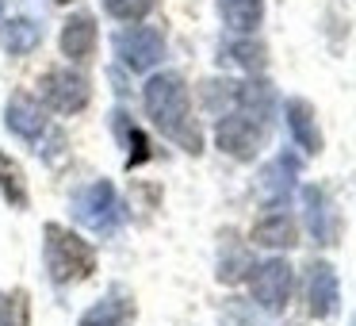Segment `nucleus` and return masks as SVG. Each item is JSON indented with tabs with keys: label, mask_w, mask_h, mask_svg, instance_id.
<instances>
[{
	"label": "nucleus",
	"mask_w": 356,
	"mask_h": 326,
	"mask_svg": "<svg viewBox=\"0 0 356 326\" xmlns=\"http://www.w3.org/2000/svg\"><path fill=\"white\" fill-rule=\"evenodd\" d=\"M54 4H73V0H54Z\"/></svg>",
	"instance_id": "nucleus-23"
},
{
	"label": "nucleus",
	"mask_w": 356,
	"mask_h": 326,
	"mask_svg": "<svg viewBox=\"0 0 356 326\" xmlns=\"http://www.w3.org/2000/svg\"><path fill=\"white\" fill-rule=\"evenodd\" d=\"M35 42H39V24L35 20H8L0 27V47L8 54H27Z\"/></svg>",
	"instance_id": "nucleus-20"
},
{
	"label": "nucleus",
	"mask_w": 356,
	"mask_h": 326,
	"mask_svg": "<svg viewBox=\"0 0 356 326\" xmlns=\"http://www.w3.org/2000/svg\"><path fill=\"white\" fill-rule=\"evenodd\" d=\"M154 4H157V0H104L108 16L119 20V24H142Z\"/></svg>",
	"instance_id": "nucleus-22"
},
{
	"label": "nucleus",
	"mask_w": 356,
	"mask_h": 326,
	"mask_svg": "<svg viewBox=\"0 0 356 326\" xmlns=\"http://www.w3.org/2000/svg\"><path fill=\"white\" fill-rule=\"evenodd\" d=\"M0 4H4V0H0Z\"/></svg>",
	"instance_id": "nucleus-25"
},
{
	"label": "nucleus",
	"mask_w": 356,
	"mask_h": 326,
	"mask_svg": "<svg viewBox=\"0 0 356 326\" xmlns=\"http://www.w3.org/2000/svg\"><path fill=\"white\" fill-rule=\"evenodd\" d=\"M4 123H8V131L16 134V139L39 142L42 131H47V111H42V104L35 100V96L16 93L8 100V108H4Z\"/></svg>",
	"instance_id": "nucleus-9"
},
{
	"label": "nucleus",
	"mask_w": 356,
	"mask_h": 326,
	"mask_svg": "<svg viewBox=\"0 0 356 326\" xmlns=\"http://www.w3.org/2000/svg\"><path fill=\"white\" fill-rule=\"evenodd\" d=\"M302 300H307V311L314 318H330L341 303V284L337 272H333L330 261H310L307 272H302Z\"/></svg>",
	"instance_id": "nucleus-8"
},
{
	"label": "nucleus",
	"mask_w": 356,
	"mask_h": 326,
	"mask_svg": "<svg viewBox=\"0 0 356 326\" xmlns=\"http://www.w3.org/2000/svg\"><path fill=\"white\" fill-rule=\"evenodd\" d=\"M287 127H291V139L299 142L307 154H318L322 150V131L314 123V108L307 100H287Z\"/></svg>",
	"instance_id": "nucleus-15"
},
{
	"label": "nucleus",
	"mask_w": 356,
	"mask_h": 326,
	"mask_svg": "<svg viewBox=\"0 0 356 326\" xmlns=\"http://www.w3.org/2000/svg\"><path fill=\"white\" fill-rule=\"evenodd\" d=\"M353 326H356V318H353Z\"/></svg>",
	"instance_id": "nucleus-24"
},
{
	"label": "nucleus",
	"mask_w": 356,
	"mask_h": 326,
	"mask_svg": "<svg viewBox=\"0 0 356 326\" xmlns=\"http://www.w3.org/2000/svg\"><path fill=\"white\" fill-rule=\"evenodd\" d=\"M264 131H268V123H264V119H257V116H249V111L234 108V111H226V116L218 119L215 142H218V150H226L230 157L249 162V157L264 146Z\"/></svg>",
	"instance_id": "nucleus-4"
},
{
	"label": "nucleus",
	"mask_w": 356,
	"mask_h": 326,
	"mask_svg": "<svg viewBox=\"0 0 356 326\" xmlns=\"http://www.w3.org/2000/svg\"><path fill=\"white\" fill-rule=\"evenodd\" d=\"M222 58L226 65H238V70H264V47L261 42H249V39H241V42H222Z\"/></svg>",
	"instance_id": "nucleus-21"
},
{
	"label": "nucleus",
	"mask_w": 356,
	"mask_h": 326,
	"mask_svg": "<svg viewBox=\"0 0 356 326\" xmlns=\"http://www.w3.org/2000/svg\"><path fill=\"white\" fill-rule=\"evenodd\" d=\"M115 54L123 58L131 70L146 73L165 58V39H161V31H154V27H142V24L127 27V31L115 35Z\"/></svg>",
	"instance_id": "nucleus-7"
},
{
	"label": "nucleus",
	"mask_w": 356,
	"mask_h": 326,
	"mask_svg": "<svg viewBox=\"0 0 356 326\" xmlns=\"http://www.w3.org/2000/svg\"><path fill=\"white\" fill-rule=\"evenodd\" d=\"M47 242H42V257H47V272L54 284H77V280H88L96 272V254L81 234L65 231L58 223L42 226Z\"/></svg>",
	"instance_id": "nucleus-2"
},
{
	"label": "nucleus",
	"mask_w": 356,
	"mask_h": 326,
	"mask_svg": "<svg viewBox=\"0 0 356 326\" xmlns=\"http://www.w3.org/2000/svg\"><path fill=\"white\" fill-rule=\"evenodd\" d=\"M146 111L149 123L165 134L169 142L184 146L188 154H200L203 150V134L192 119V104H188V88L177 73H157L146 85Z\"/></svg>",
	"instance_id": "nucleus-1"
},
{
	"label": "nucleus",
	"mask_w": 356,
	"mask_h": 326,
	"mask_svg": "<svg viewBox=\"0 0 356 326\" xmlns=\"http://www.w3.org/2000/svg\"><path fill=\"white\" fill-rule=\"evenodd\" d=\"M291 265L284 261V257H272V261L264 265H253V272H249V292H253V303L264 311H272V315H280V311L287 307V300H291Z\"/></svg>",
	"instance_id": "nucleus-5"
},
{
	"label": "nucleus",
	"mask_w": 356,
	"mask_h": 326,
	"mask_svg": "<svg viewBox=\"0 0 356 326\" xmlns=\"http://www.w3.org/2000/svg\"><path fill=\"white\" fill-rule=\"evenodd\" d=\"M73 219L92 234H111L119 226V196L108 180H92L73 196Z\"/></svg>",
	"instance_id": "nucleus-3"
},
{
	"label": "nucleus",
	"mask_w": 356,
	"mask_h": 326,
	"mask_svg": "<svg viewBox=\"0 0 356 326\" xmlns=\"http://www.w3.org/2000/svg\"><path fill=\"white\" fill-rule=\"evenodd\" d=\"M77 326H134V300L127 292H108L81 315Z\"/></svg>",
	"instance_id": "nucleus-11"
},
{
	"label": "nucleus",
	"mask_w": 356,
	"mask_h": 326,
	"mask_svg": "<svg viewBox=\"0 0 356 326\" xmlns=\"http://www.w3.org/2000/svg\"><path fill=\"white\" fill-rule=\"evenodd\" d=\"M302 203H307V226H310V234H314V242L333 246V242H337V234H341V223H337L333 203L325 200V192L318 185L302 188Z\"/></svg>",
	"instance_id": "nucleus-10"
},
{
	"label": "nucleus",
	"mask_w": 356,
	"mask_h": 326,
	"mask_svg": "<svg viewBox=\"0 0 356 326\" xmlns=\"http://www.w3.org/2000/svg\"><path fill=\"white\" fill-rule=\"evenodd\" d=\"M0 326H31V292L27 288L0 292Z\"/></svg>",
	"instance_id": "nucleus-19"
},
{
	"label": "nucleus",
	"mask_w": 356,
	"mask_h": 326,
	"mask_svg": "<svg viewBox=\"0 0 356 326\" xmlns=\"http://www.w3.org/2000/svg\"><path fill=\"white\" fill-rule=\"evenodd\" d=\"M249 269H253L249 249L241 246L234 234H226L222 238V257H218V280H222V284H238L241 277H249Z\"/></svg>",
	"instance_id": "nucleus-16"
},
{
	"label": "nucleus",
	"mask_w": 356,
	"mask_h": 326,
	"mask_svg": "<svg viewBox=\"0 0 356 326\" xmlns=\"http://www.w3.org/2000/svg\"><path fill=\"white\" fill-rule=\"evenodd\" d=\"M295 185V157H276V162L268 165V169L261 173V180H257V192H261L264 203H284L287 192H291Z\"/></svg>",
	"instance_id": "nucleus-14"
},
{
	"label": "nucleus",
	"mask_w": 356,
	"mask_h": 326,
	"mask_svg": "<svg viewBox=\"0 0 356 326\" xmlns=\"http://www.w3.org/2000/svg\"><path fill=\"white\" fill-rule=\"evenodd\" d=\"M249 238L264 249H291L295 242H299V226H295V219L287 215V211H272V215L257 219Z\"/></svg>",
	"instance_id": "nucleus-13"
},
{
	"label": "nucleus",
	"mask_w": 356,
	"mask_h": 326,
	"mask_svg": "<svg viewBox=\"0 0 356 326\" xmlns=\"http://www.w3.org/2000/svg\"><path fill=\"white\" fill-rule=\"evenodd\" d=\"M42 96L54 111L62 116H77V111L88 108L92 100V85L88 77H81L77 70H47L42 73Z\"/></svg>",
	"instance_id": "nucleus-6"
},
{
	"label": "nucleus",
	"mask_w": 356,
	"mask_h": 326,
	"mask_svg": "<svg viewBox=\"0 0 356 326\" xmlns=\"http://www.w3.org/2000/svg\"><path fill=\"white\" fill-rule=\"evenodd\" d=\"M62 54L70 62H88L96 54V20L88 12H77V16L65 20L62 27Z\"/></svg>",
	"instance_id": "nucleus-12"
},
{
	"label": "nucleus",
	"mask_w": 356,
	"mask_h": 326,
	"mask_svg": "<svg viewBox=\"0 0 356 326\" xmlns=\"http://www.w3.org/2000/svg\"><path fill=\"white\" fill-rule=\"evenodd\" d=\"M218 12H222L226 27H234V31H253L264 20V0H218Z\"/></svg>",
	"instance_id": "nucleus-17"
},
{
	"label": "nucleus",
	"mask_w": 356,
	"mask_h": 326,
	"mask_svg": "<svg viewBox=\"0 0 356 326\" xmlns=\"http://www.w3.org/2000/svg\"><path fill=\"white\" fill-rule=\"evenodd\" d=\"M0 192H4V200L12 203L16 211H24L27 208V177H24V169H19L16 162H12L4 150H0Z\"/></svg>",
	"instance_id": "nucleus-18"
}]
</instances>
